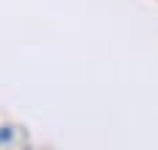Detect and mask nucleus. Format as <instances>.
<instances>
[{
	"label": "nucleus",
	"instance_id": "nucleus-1",
	"mask_svg": "<svg viewBox=\"0 0 158 150\" xmlns=\"http://www.w3.org/2000/svg\"><path fill=\"white\" fill-rule=\"evenodd\" d=\"M11 139V131L8 128H0V142H8Z\"/></svg>",
	"mask_w": 158,
	"mask_h": 150
}]
</instances>
